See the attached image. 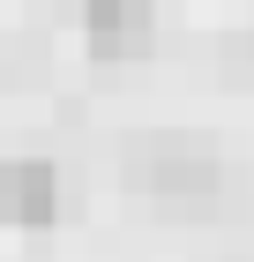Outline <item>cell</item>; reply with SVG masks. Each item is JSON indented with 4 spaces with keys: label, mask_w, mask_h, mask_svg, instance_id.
Instances as JSON below:
<instances>
[{
    "label": "cell",
    "mask_w": 254,
    "mask_h": 262,
    "mask_svg": "<svg viewBox=\"0 0 254 262\" xmlns=\"http://www.w3.org/2000/svg\"><path fill=\"white\" fill-rule=\"evenodd\" d=\"M53 210H60L53 165H38V158H8V165H0V225L38 232V225H53Z\"/></svg>",
    "instance_id": "cell-1"
},
{
    "label": "cell",
    "mask_w": 254,
    "mask_h": 262,
    "mask_svg": "<svg viewBox=\"0 0 254 262\" xmlns=\"http://www.w3.org/2000/svg\"><path fill=\"white\" fill-rule=\"evenodd\" d=\"M82 23H90V45L105 60H135L150 45V0H90Z\"/></svg>",
    "instance_id": "cell-2"
}]
</instances>
